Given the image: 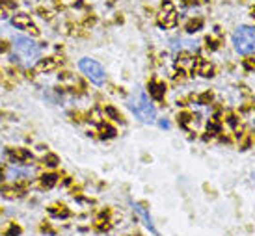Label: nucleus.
<instances>
[{
    "label": "nucleus",
    "mask_w": 255,
    "mask_h": 236,
    "mask_svg": "<svg viewBox=\"0 0 255 236\" xmlns=\"http://www.w3.org/2000/svg\"><path fill=\"white\" fill-rule=\"evenodd\" d=\"M130 205H132V208H134V212H136L138 216L142 218V221H144L145 227L149 229V231H151L153 235H159V233H157V229H155L153 219H151V216H149V212H147V208H145V206H142L140 203H134V201L130 203Z\"/></svg>",
    "instance_id": "obj_7"
},
{
    "label": "nucleus",
    "mask_w": 255,
    "mask_h": 236,
    "mask_svg": "<svg viewBox=\"0 0 255 236\" xmlns=\"http://www.w3.org/2000/svg\"><path fill=\"white\" fill-rule=\"evenodd\" d=\"M2 195H4V197H8V199H13V197H21V195H23V190L15 184L4 186V188H2Z\"/></svg>",
    "instance_id": "obj_15"
},
{
    "label": "nucleus",
    "mask_w": 255,
    "mask_h": 236,
    "mask_svg": "<svg viewBox=\"0 0 255 236\" xmlns=\"http://www.w3.org/2000/svg\"><path fill=\"white\" fill-rule=\"evenodd\" d=\"M196 71H197V75H201V76H213V65H211L209 61H205V59H197Z\"/></svg>",
    "instance_id": "obj_14"
},
{
    "label": "nucleus",
    "mask_w": 255,
    "mask_h": 236,
    "mask_svg": "<svg viewBox=\"0 0 255 236\" xmlns=\"http://www.w3.org/2000/svg\"><path fill=\"white\" fill-rule=\"evenodd\" d=\"M160 127L162 128H168L170 125H168V121H160Z\"/></svg>",
    "instance_id": "obj_24"
},
{
    "label": "nucleus",
    "mask_w": 255,
    "mask_h": 236,
    "mask_svg": "<svg viewBox=\"0 0 255 236\" xmlns=\"http://www.w3.org/2000/svg\"><path fill=\"white\" fill-rule=\"evenodd\" d=\"M78 69H80V73L95 86H102L106 82V73H104V69L102 65L94 58H80L78 59Z\"/></svg>",
    "instance_id": "obj_4"
},
{
    "label": "nucleus",
    "mask_w": 255,
    "mask_h": 236,
    "mask_svg": "<svg viewBox=\"0 0 255 236\" xmlns=\"http://www.w3.org/2000/svg\"><path fill=\"white\" fill-rule=\"evenodd\" d=\"M15 9H17V2L15 0H0V21L11 17Z\"/></svg>",
    "instance_id": "obj_11"
},
{
    "label": "nucleus",
    "mask_w": 255,
    "mask_h": 236,
    "mask_svg": "<svg viewBox=\"0 0 255 236\" xmlns=\"http://www.w3.org/2000/svg\"><path fill=\"white\" fill-rule=\"evenodd\" d=\"M104 114H106V116H110L112 119H116V121H119V119H121V116H119L118 112L112 108V106H106V108H104Z\"/></svg>",
    "instance_id": "obj_20"
},
{
    "label": "nucleus",
    "mask_w": 255,
    "mask_h": 236,
    "mask_svg": "<svg viewBox=\"0 0 255 236\" xmlns=\"http://www.w3.org/2000/svg\"><path fill=\"white\" fill-rule=\"evenodd\" d=\"M196 63H197V59L194 58V56H190L188 52H181L177 56V69L183 71V73H192V71H196Z\"/></svg>",
    "instance_id": "obj_6"
},
{
    "label": "nucleus",
    "mask_w": 255,
    "mask_h": 236,
    "mask_svg": "<svg viewBox=\"0 0 255 236\" xmlns=\"http://www.w3.org/2000/svg\"><path fill=\"white\" fill-rule=\"evenodd\" d=\"M60 65L58 58H39L37 63H35V69L39 73H51V71H56Z\"/></svg>",
    "instance_id": "obj_10"
},
{
    "label": "nucleus",
    "mask_w": 255,
    "mask_h": 236,
    "mask_svg": "<svg viewBox=\"0 0 255 236\" xmlns=\"http://www.w3.org/2000/svg\"><path fill=\"white\" fill-rule=\"evenodd\" d=\"M9 156L15 160V164H25L28 158H30V152L26 149H11L9 151Z\"/></svg>",
    "instance_id": "obj_13"
},
{
    "label": "nucleus",
    "mask_w": 255,
    "mask_h": 236,
    "mask_svg": "<svg viewBox=\"0 0 255 236\" xmlns=\"http://www.w3.org/2000/svg\"><path fill=\"white\" fill-rule=\"evenodd\" d=\"M13 235H19V227H15V225H11L9 231L6 233V236H13Z\"/></svg>",
    "instance_id": "obj_21"
},
{
    "label": "nucleus",
    "mask_w": 255,
    "mask_h": 236,
    "mask_svg": "<svg viewBox=\"0 0 255 236\" xmlns=\"http://www.w3.org/2000/svg\"><path fill=\"white\" fill-rule=\"evenodd\" d=\"M58 175L56 173H47V175H43L41 180H39V184H41V188H45V190H51V188H54V186L58 184Z\"/></svg>",
    "instance_id": "obj_12"
},
{
    "label": "nucleus",
    "mask_w": 255,
    "mask_h": 236,
    "mask_svg": "<svg viewBox=\"0 0 255 236\" xmlns=\"http://www.w3.org/2000/svg\"><path fill=\"white\" fill-rule=\"evenodd\" d=\"M177 13H175V9L171 8V4H166L162 11L159 13V25L164 26V28H173V26L177 25Z\"/></svg>",
    "instance_id": "obj_5"
},
{
    "label": "nucleus",
    "mask_w": 255,
    "mask_h": 236,
    "mask_svg": "<svg viewBox=\"0 0 255 236\" xmlns=\"http://www.w3.org/2000/svg\"><path fill=\"white\" fill-rule=\"evenodd\" d=\"M11 25L15 26V28H19V30H28L34 23H32V15L30 13H23L21 11V13H15L11 17Z\"/></svg>",
    "instance_id": "obj_8"
},
{
    "label": "nucleus",
    "mask_w": 255,
    "mask_h": 236,
    "mask_svg": "<svg viewBox=\"0 0 255 236\" xmlns=\"http://www.w3.org/2000/svg\"><path fill=\"white\" fill-rule=\"evenodd\" d=\"M28 32H30L32 35H39V30H37V26H34V25L28 28Z\"/></svg>",
    "instance_id": "obj_23"
},
{
    "label": "nucleus",
    "mask_w": 255,
    "mask_h": 236,
    "mask_svg": "<svg viewBox=\"0 0 255 236\" xmlns=\"http://www.w3.org/2000/svg\"><path fill=\"white\" fill-rule=\"evenodd\" d=\"M52 216H56V218H67L69 216V210L65 206H51V210H49Z\"/></svg>",
    "instance_id": "obj_17"
},
{
    "label": "nucleus",
    "mask_w": 255,
    "mask_h": 236,
    "mask_svg": "<svg viewBox=\"0 0 255 236\" xmlns=\"http://www.w3.org/2000/svg\"><path fill=\"white\" fill-rule=\"evenodd\" d=\"M201 26H203V21H201V19H194V21H190L187 25V32L188 34H194V32H197Z\"/></svg>",
    "instance_id": "obj_18"
},
{
    "label": "nucleus",
    "mask_w": 255,
    "mask_h": 236,
    "mask_svg": "<svg viewBox=\"0 0 255 236\" xmlns=\"http://www.w3.org/2000/svg\"><path fill=\"white\" fill-rule=\"evenodd\" d=\"M233 47L240 56H254L255 54V26H238L233 32Z\"/></svg>",
    "instance_id": "obj_3"
},
{
    "label": "nucleus",
    "mask_w": 255,
    "mask_h": 236,
    "mask_svg": "<svg viewBox=\"0 0 255 236\" xmlns=\"http://www.w3.org/2000/svg\"><path fill=\"white\" fill-rule=\"evenodd\" d=\"M43 164H45L47 168H56V166L60 164V160H58V156H56V154H45Z\"/></svg>",
    "instance_id": "obj_19"
},
{
    "label": "nucleus",
    "mask_w": 255,
    "mask_h": 236,
    "mask_svg": "<svg viewBox=\"0 0 255 236\" xmlns=\"http://www.w3.org/2000/svg\"><path fill=\"white\" fill-rule=\"evenodd\" d=\"M9 49V45L6 41H2V39H0V52H6Z\"/></svg>",
    "instance_id": "obj_22"
},
{
    "label": "nucleus",
    "mask_w": 255,
    "mask_h": 236,
    "mask_svg": "<svg viewBox=\"0 0 255 236\" xmlns=\"http://www.w3.org/2000/svg\"><path fill=\"white\" fill-rule=\"evenodd\" d=\"M99 132H101L102 138H114L116 136V128L112 127V125H108V123H101Z\"/></svg>",
    "instance_id": "obj_16"
},
{
    "label": "nucleus",
    "mask_w": 255,
    "mask_h": 236,
    "mask_svg": "<svg viewBox=\"0 0 255 236\" xmlns=\"http://www.w3.org/2000/svg\"><path fill=\"white\" fill-rule=\"evenodd\" d=\"M128 110L144 123H155L157 121V110L144 91H136L128 97Z\"/></svg>",
    "instance_id": "obj_2"
},
{
    "label": "nucleus",
    "mask_w": 255,
    "mask_h": 236,
    "mask_svg": "<svg viewBox=\"0 0 255 236\" xmlns=\"http://www.w3.org/2000/svg\"><path fill=\"white\" fill-rule=\"evenodd\" d=\"M11 52H13V61H17L23 67H32L37 63V59L41 56V49L39 45L26 37V35H15L11 41Z\"/></svg>",
    "instance_id": "obj_1"
},
{
    "label": "nucleus",
    "mask_w": 255,
    "mask_h": 236,
    "mask_svg": "<svg viewBox=\"0 0 255 236\" xmlns=\"http://www.w3.org/2000/svg\"><path fill=\"white\" fill-rule=\"evenodd\" d=\"M147 89H149V95L153 97L155 101H162L164 95H166V84L160 82V80H151L147 84Z\"/></svg>",
    "instance_id": "obj_9"
}]
</instances>
